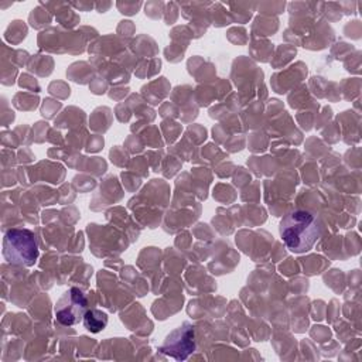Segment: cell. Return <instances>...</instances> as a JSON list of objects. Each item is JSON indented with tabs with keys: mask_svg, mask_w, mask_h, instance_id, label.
Masks as SVG:
<instances>
[{
	"mask_svg": "<svg viewBox=\"0 0 362 362\" xmlns=\"http://www.w3.org/2000/svg\"><path fill=\"white\" fill-rule=\"evenodd\" d=\"M279 232L288 250L304 253L314 246L321 235V228L317 216L310 211L293 209L281 218Z\"/></svg>",
	"mask_w": 362,
	"mask_h": 362,
	"instance_id": "cell-1",
	"label": "cell"
},
{
	"mask_svg": "<svg viewBox=\"0 0 362 362\" xmlns=\"http://www.w3.org/2000/svg\"><path fill=\"white\" fill-rule=\"evenodd\" d=\"M3 256L8 263L33 266L38 259L34 233L28 229H8L3 238Z\"/></svg>",
	"mask_w": 362,
	"mask_h": 362,
	"instance_id": "cell-2",
	"label": "cell"
},
{
	"mask_svg": "<svg viewBox=\"0 0 362 362\" xmlns=\"http://www.w3.org/2000/svg\"><path fill=\"white\" fill-rule=\"evenodd\" d=\"M88 311V298L78 287L68 288L55 303V318L61 325H75Z\"/></svg>",
	"mask_w": 362,
	"mask_h": 362,
	"instance_id": "cell-3",
	"label": "cell"
},
{
	"mask_svg": "<svg viewBox=\"0 0 362 362\" xmlns=\"http://www.w3.org/2000/svg\"><path fill=\"white\" fill-rule=\"evenodd\" d=\"M158 351L170 358L182 361L195 351V329L194 325L184 322L181 327L171 331Z\"/></svg>",
	"mask_w": 362,
	"mask_h": 362,
	"instance_id": "cell-4",
	"label": "cell"
},
{
	"mask_svg": "<svg viewBox=\"0 0 362 362\" xmlns=\"http://www.w3.org/2000/svg\"><path fill=\"white\" fill-rule=\"evenodd\" d=\"M83 325L90 332H99L107 325V314L100 310L90 308L83 317Z\"/></svg>",
	"mask_w": 362,
	"mask_h": 362,
	"instance_id": "cell-5",
	"label": "cell"
}]
</instances>
